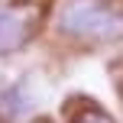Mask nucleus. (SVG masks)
Masks as SVG:
<instances>
[{
  "instance_id": "4",
  "label": "nucleus",
  "mask_w": 123,
  "mask_h": 123,
  "mask_svg": "<svg viewBox=\"0 0 123 123\" xmlns=\"http://www.w3.org/2000/svg\"><path fill=\"white\" fill-rule=\"evenodd\" d=\"M65 117H68V123H113V117L104 107L87 97H71L65 104Z\"/></svg>"
},
{
  "instance_id": "5",
  "label": "nucleus",
  "mask_w": 123,
  "mask_h": 123,
  "mask_svg": "<svg viewBox=\"0 0 123 123\" xmlns=\"http://www.w3.org/2000/svg\"><path fill=\"white\" fill-rule=\"evenodd\" d=\"M117 87H120V94H123V74H120V78H117Z\"/></svg>"
},
{
  "instance_id": "3",
  "label": "nucleus",
  "mask_w": 123,
  "mask_h": 123,
  "mask_svg": "<svg viewBox=\"0 0 123 123\" xmlns=\"http://www.w3.org/2000/svg\"><path fill=\"white\" fill-rule=\"evenodd\" d=\"M36 107V97L32 91L26 87V78H16V81H6L0 87V113L6 120H23L26 113H32Z\"/></svg>"
},
{
  "instance_id": "1",
  "label": "nucleus",
  "mask_w": 123,
  "mask_h": 123,
  "mask_svg": "<svg viewBox=\"0 0 123 123\" xmlns=\"http://www.w3.org/2000/svg\"><path fill=\"white\" fill-rule=\"evenodd\" d=\"M55 29L74 42H117L123 39V6L113 0H62Z\"/></svg>"
},
{
  "instance_id": "2",
  "label": "nucleus",
  "mask_w": 123,
  "mask_h": 123,
  "mask_svg": "<svg viewBox=\"0 0 123 123\" xmlns=\"http://www.w3.org/2000/svg\"><path fill=\"white\" fill-rule=\"evenodd\" d=\"M39 26V10L26 3H0V55L23 49Z\"/></svg>"
}]
</instances>
